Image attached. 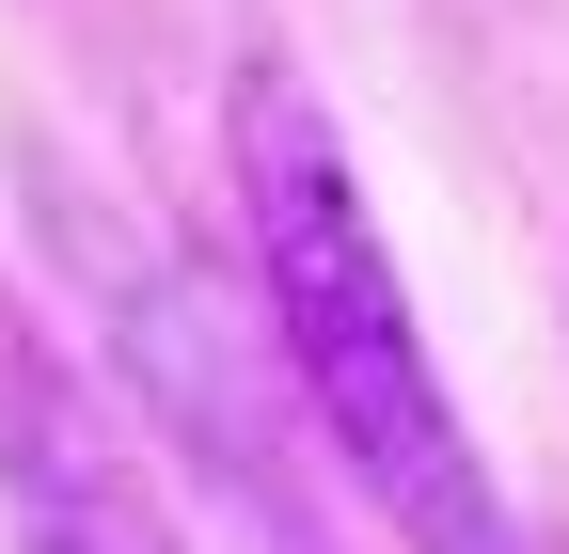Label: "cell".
<instances>
[{"label": "cell", "mask_w": 569, "mask_h": 554, "mask_svg": "<svg viewBox=\"0 0 569 554\" xmlns=\"http://www.w3.org/2000/svg\"><path fill=\"white\" fill-rule=\"evenodd\" d=\"M222 159H238V238H253V317L301 412L332 428V459L365 475V507L396 523V554H522V507L490 444L459 428V380L427 365V317H411V269L380 238L365 175H348L332 111L301 63H238L222 96Z\"/></svg>", "instance_id": "obj_1"}, {"label": "cell", "mask_w": 569, "mask_h": 554, "mask_svg": "<svg viewBox=\"0 0 569 554\" xmlns=\"http://www.w3.org/2000/svg\"><path fill=\"white\" fill-rule=\"evenodd\" d=\"M0 492H17V554H174L159 492H142V444L17 317H0Z\"/></svg>", "instance_id": "obj_2"}]
</instances>
